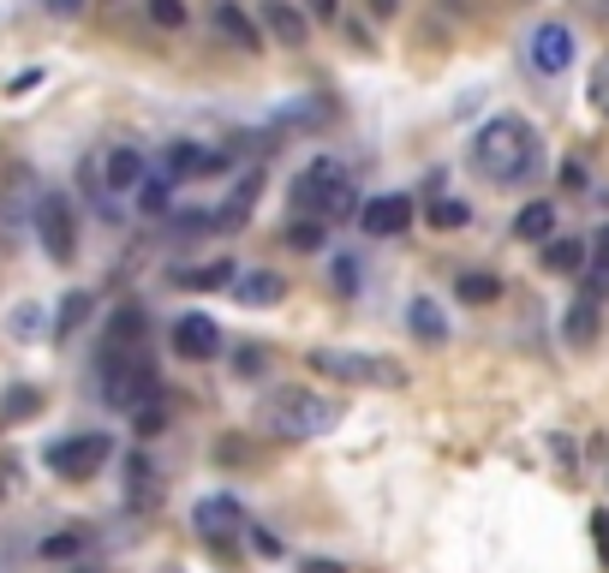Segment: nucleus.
Masks as SVG:
<instances>
[{"instance_id":"33","label":"nucleus","mask_w":609,"mask_h":573,"mask_svg":"<svg viewBox=\"0 0 609 573\" xmlns=\"http://www.w3.org/2000/svg\"><path fill=\"white\" fill-rule=\"evenodd\" d=\"M347 215H359V191H353V186H335L317 222H347Z\"/></svg>"},{"instance_id":"28","label":"nucleus","mask_w":609,"mask_h":573,"mask_svg":"<svg viewBox=\"0 0 609 573\" xmlns=\"http://www.w3.org/2000/svg\"><path fill=\"white\" fill-rule=\"evenodd\" d=\"M287 246L294 251H323V239H329V222H317V215H299V222H287Z\"/></svg>"},{"instance_id":"4","label":"nucleus","mask_w":609,"mask_h":573,"mask_svg":"<svg viewBox=\"0 0 609 573\" xmlns=\"http://www.w3.org/2000/svg\"><path fill=\"white\" fill-rule=\"evenodd\" d=\"M317 377L329 382H359V389H406V365L383 359V353H347V347H317L311 359Z\"/></svg>"},{"instance_id":"36","label":"nucleus","mask_w":609,"mask_h":573,"mask_svg":"<svg viewBox=\"0 0 609 573\" xmlns=\"http://www.w3.org/2000/svg\"><path fill=\"white\" fill-rule=\"evenodd\" d=\"M263 365H270V353H258V347L234 353V371H239V377H263Z\"/></svg>"},{"instance_id":"26","label":"nucleus","mask_w":609,"mask_h":573,"mask_svg":"<svg viewBox=\"0 0 609 573\" xmlns=\"http://www.w3.org/2000/svg\"><path fill=\"white\" fill-rule=\"evenodd\" d=\"M132 198H138V210H144V215H168L174 210V180H168V174H144V186H138Z\"/></svg>"},{"instance_id":"22","label":"nucleus","mask_w":609,"mask_h":573,"mask_svg":"<svg viewBox=\"0 0 609 573\" xmlns=\"http://www.w3.org/2000/svg\"><path fill=\"white\" fill-rule=\"evenodd\" d=\"M91 317H96V299H91V293H84V287H79V293H67V299H60V311H55V341L79 335Z\"/></svg>"},{"instance_id":"19","label":"nucleus","mask_w":609,"mask_h":573,"mask_svg":"<svg viewBox=\"0 0 609 573\" xmlns=\"http://www.w3.org/2000/svg\"><path fill=\"white\" fill-rule=\"evenodd\" d=\"M239 282V263L215 258V263H198V270H174V287H192V293H215V287H234Z\"/></svg>"},{"instance_id":"2","label":"nucleus","mask_w":609,"mask_h":573,"mask_svg":"<svg viewBox=\"0 0 609 573\" xmlns=\"http://www.w3.org/2000/svg\"><path fill=\"white\" fill-rule=\"evenodd\" d=\"M341 425V406L323 401L311 389H287V394H270L263 401V430L282 442H311V437H329Z\"/></svg>"},{"instance_id":"6","label":"nucleus","mask_w":609,"mask_h":573,"mask_svg":"<svg viewBox=\"0 0 609 573\" xmlns=\"http://www.w3.org/2000/svg\"><path fill=\"white\" fill-rule=\"evenodd\" d=\"M36 239H43V251L55 263L79 258V227H72V210H67L60 191H43V198H36Z\"/></svg>"},{"instance_id":"8","label":"nucleus","mask_w":609,"mask_h":573,"mask_svg":"<svg viewBox=\"0 0 609 573\" xmlns=\"http://www.w3.org/2000/svg\"><path fill=\"white\" fill-rule=\"evenodd\" d=\"M335 186H347V168H341L335 156H317L311 168L294 174V191H287V198H294V210H304V215H323V203H329Z\"/></svg>"},{"instance_id":"21","label":"nucleus","mask_w":609,"mask_h":573,"mask_svg":"<svg viewBox=\"0 0 609 573\" xmlns=\"http://www.w3.org/2000/svg\"><path fill=\"white\" fill-rule=\"evenodd\" d=\"M514 239L550 246V239H556V203H526V210L514 215Z\"/></svg>"},{"instance_id":"41","label":"nucleus","mask_w":609,"mask_h":573,"mask_svg":"<svg viewBox=\"0 0 609 573\" xmlns=\"http://www.w3.org/2000/svg\"><path fill=\"white\" fill-rule=\"evenodd\" d=\"M48 12H55V19H79L84 0H48Z\"/></svg>"},{"instance_id":"16","label":"nucleus","mask_w":609,"mask_h":573,"mask_svg":"<svg viewBox=\"0 0 609 573\" xmlns=\"http://www.w3.org/2000/svg\"><path fill=\"white\" fill-rule=\"evenodd\" d=\"M144 174H150V162H144V150H138V144L108 150V162H101V186H108V191H138V186H144Z\"/></svg>"},{"instance_id":"25","label":"nucleus","mask_w":609,"mask_h":573,"mask_svg":"<svg viewBox=\"0 0 609 573\" xmlns=\"http://www.w3.org/2000/svg\"><path fill=\"white\" fill-rule=\"evenodd\" d=\"M454 299L461 305H490V299H502V282L490 270H466L461 282H454Z\"/></svg>"},{"instance_id":"12","label":"nucleus","mask_w":609,"mask_h":573,"mask_svg":"<svg viewBox=\"0 0 609 573\" xmlns=\"http://www.w3.org/2000/svg\"><path fill=\"white\" fill-rule=\"evenodd\" d=\"M192 526L203 538H227V532L246 526V508H239V496H198L192 502Z\"/></svg>"},{"instance_id":"30","label":"nucleus","mask_w":609,"mask_h":573,"mask_svg":"<svg viewBox=\"0 0 609 573\" xmlns=\"http://www.w3.org/2000/svg\"><path fill=\"white\" fill-rule=\"evenodd\" d=\"M144 12H150V24H162V31H186V24H192V7H186V0H144Z\"/></svg>"},{"instance_id":"45","label":"nucleus","mask_w":609,"mask_h":573,"mask_svg":"<svg viewBox=\"0 0 609 573\" xmlns=\"http://www.w3.org/2000/svg\"><path fill=\"white\" fill-rule=\"evenodd\" d=\"M371 12H377V19H395V12H401V0H371Z\"/></svg>"},{"instance_id":"31","label":"nucleus","mask_w":609,"mask_h":573,"mask_svg":"<svg viewBox=\"0 0 609 573\" xmlns=\"http://www.w3.org/2000/svg\"><path fill=\"white\" fill-rule=\"evenodd\" d=\"M132 430H138V437H162V430H168V401H162V394H156V401H144L132 413Z\"/></svg>"},{"instance_id":"40","label":"nucleus","mask_w":609,"mask_h":573,"mask_svg":"<svg viewBox=\"0 0 609 573\" xmlns=\"http://www.w3.org/2000/svg\"><path fill=\"white\" fill-rule=\"evenodd\" d=\"M562 186L568 191H586V168H580V162H568V168H562Z\"/></svg>"},{"instance_id":"42","label":"nucleus","mask_w":609,"mask_h":573,"mask_svg":"<svg viewBox=\"0 0 609 573\" xmlns=\"http://www.w3.org/2000/svg\"><path fill=\"white\" fill-rule=\"evenodd\" d=\"M592 251H598V270H609V227H598V239H592Z\"/></svg>"},{"instance_id":"46","label":"nucleus","mask_w":609,"mask_h":573,"mask_svg":"<svg viewBox=\"0 0 609 573\" xmlns=\"http://www.w3.org/2000/svg\"><path fill=\"white\" fill-rule=\"evenodd\" d=\"M586 7H592V12H609V0H586Z\"/></svg>"},{"instance_id":"9","label":"nucleus","mask_w":609,"mask_h":573,"mask_svg":"<svg viewBox=\"0 0 609 573\" xmlns=\"http://www.w3.org/2000/svg\"><path fill=\"white\" fill-rule=\"evenodd\" d=\"M413 222H418V210H413V198H406V191H383V198L359 203V227L371 239H401Z\"/></svg>"},{"instance_id":"17","label":"nucleus","mask_w":609,"mask_h":573,"mask_svg":"<svg viewBox=\"0 0 609 573\" xmlns=\"http://www.w3.org/2000/svg\"><path fill=\"white\" fill-rule=\"evenodd\" d=\"M406 329H413L425 347H442V341H449V317H442L437 299H413V305H406Z\"/></svg>"},{"instance_id":"27","label":"nucleus","mask_w":609,"mask_h":573,"mask_svg":"<svg viewBox=\"0 0 609 573\" xmlns=\"http://www.w3.org/2000/svg\"><path fill=\"white\" fill-rule=\"evenodd\" d=\"M359 282H365L359 258H353V251H341V258H335V263H329V287H335V293H341V299H359V293H365Z\"/></svg>"},{"instance_id":"35","label":"nucleus","mask_w":609,"mask_h":573,"mask_svg":"<svg viewBox=\"0 0 609 573\" xmlns=\"http://www.w3.org/2000/svg\"><path fill=\"white\" fill-rule=\"evenodd\" d=\"M586 96H592V108L609 120V55L598 60V72H592V84H586Z\"/></svg>"},{"instance_id":"20","label":"nucleus","mask_w":609,"mask_h":573,"mask_svg":"<svg viewBox=\"0 0 609 573\" xmlns=\"http://www.w3.org/2000/svg\"><path fill=\"white\" fill-rule=\"evenodd\" d=\"M258 191H263V174L251 168L246 180H239L234 191H227V203H222V210H215V227H239V222H246V215L258 210Z\"/></svg>"},{"instance_id":"44","label":"nucleus","mask_w":609,"mask_h":573,"mask_svg":"<svg viewBox=\"0 0 609 573\" xmlns=\"http://www.w3.org/2000/svg\"><path fill=\"white\" fill-rule=\"evenodd\" d=\"M299 573H347V568H341V562H323V556H317V562H304Z\"/></svg>"},{"instance_id":"7","label":"nucleus","mask_w":609,"mask_h":573,"mask_svg":"<svg viewBox=\"0 0 609 573\" xmlns=\"http://www.w3.org/2000/svg\"><path fill=\"white\" fill-rule=\"evenodd\" d=\"M526 60L544 72V79H562V72L574 67V31H568L562 19H544L526 43Z\"/></svg>"},{"instance_id":"3","label":"nucleus","mask_w":609,"mask_h":573,"mask_svg":"<svg viewBox=\"0 0 609 573\" xmlns=\"http://www.w3.org/2000/svg\"><path fill=\"white\" fill-rule=\"evenodd\" d=\"M96 382H101V401L120 406V413H138L144 401L162 394L150 353H96Z\"/></svg>"},{"instance_id":"5","label":"nucleus","mask_w":609,"mask_h":573,"mask_svg":"<svg viewBox=\"0 0 609 573\" xmlns=\"http://www.w3.org/2000/svg\"><path fill=\"white\" fill-rule=\"evenodd\" d=\"M48 473L55 478H67V484H84V478H96L101 466L114 461V437H101V430H79V437H60V442H48Z\"/></svg>"},{"instance_id":"23","label":"nucleus","mask_w":609,"mask_h":573,"mask_svg":"<svg viewBox=\"0 0 609 573\" xmlns=\"http://www.w3.org/2000/svg\"><path fill=\"white\" fill-rule=\"evenodd\" d=\"M586 239H562V234H556L550 239V246H544V270H556V275H580V270H586Z\"/></svg>"},{"instance_id":"24","label":"nucleus","mask_w":609,"mask_h":573,"mask_svg":"<svg viewBox=\"0 0 609 573\" xmlns=\"http://www.w3.org/2000/svg\"><path fill=\"white\" fill-rule=\"evenodd\" d=\"M598 329H604V317H598V305H592V299L568 305V317H562V335L574 341V347H592V341H598Z\"/></svg>"},{"instance_id":"37","label":"nucleus","mask_w":609,"mask_h":573,"mask_svg":"<svg viewBox=\"0 0 609 573\" xmlns=\"http://www.w3.org/2000/svg\"><path fill=\"white\" fill-rule=\"evenodd\" d=\"M79 544H84V532H60V538L43 544V556H55V562H60V556H79Z\"/></svg>"},{"instance_id":"32","label":"nucleus","mask_w":609,"mask_h":573,"mask_svg":"<svg viewBox=\"0 0 609 573\" xmlns=\"http://www.w3.org/2000/svg\"><path fill=\"white\" fill-rule=\"evenodd\" d=\"M425 222H430V227H466V222H473V210H466L461 198H437V203L425 210Z\"/></svg>"},{"instance_id":"14","label":"nucleus","mask_w":609,"mask_h":573,"mask_svg":"<svg viewBox=\"0 0 609 573\" xmlns=\"http://www.w3.org/2000/svg\"><path fill=\"white\" fill-rule=\"evenodd\" d=\"M96 353H144V311L138 305H120V311H108V323H101V347Z\"/></svg>"},{"instance_id":"13","label":"nucleus","mask_w":609,"mask_h":573,"mask_svg":"<svg viewBox=\"0 0 609 573\" xmlns=\"http://www.w3.org/2000/svg\"><path fill=\"white\" fill-rule=\"evenodd\" d=\"M227 293H234L246 311H270V305H282V299H287V282H282L275 270H239V282L227 287Z\"/></svg>"},{"instance_id":"39","label":"nucleus","mask_w":609,"mask_h":573,"mask_svg":"<svg viewBox=\"0 0 609 573\" xmlns=\"http://www.w3.org/2000/svg\"><path fill=\"white\" fill-rule=\"evenodd\" d=\"M251 544H258V550H263V556H282V538H275V532H263V526H258V532H251Z\"/></svg>"},{"instance_id":"29","label":"nucleus","mask_w":609,"mask_h":573,"mask_svg":"<svg viewBox=\"0 0 609 573\" xmlns=\"http://www.w3.org/2000/svg\"><path fill=\"white\" fill-rule=\"evenodd\" d=\"M126 478H132V502H156V466L144 461V449L126 454Z\"/></svg>"},{"instance_id":"43","label":"nucleus","mask_w":609,"mask_h":573,"mask_svg":"<svg viewBox=\"0 0 609 573\" xmlns=\"http://www.w3.org/2000/svg\"><path fill=\"white\" fill-rule=\"evenodd\" d=\"M304 7H311L317 19H335V12H341V0H304Z\"/></svg>"},{"instance_id":"38","label":"nucleus","mask_w":609,"mask_h":573,"mask_svg":"<svg viewBox=\"0 0 609 573\" xmlns=\"http://www.w3.org/2000/svg\"><path fill=\"white\" fill-rule=\"evenodd\" d=\"M592 544H598V556H604V568H609V514H604V508L592 514Z\"/></svg>"},{"instance_id":"15","label":"nucleus","mask_w":609,"mask_h":573,"mask_svg":"<svg viewBox=\"0 0 609 573\" xmlns=\"http://www.w3.org/2000/svg\"><path fill=\"white\" fill-rule=\"evenodd\" d=\"M263 24H270V36L282 48H311V19L299 7H287V0H263Z\"/></svg>"},{"instance_id":"1","label":"nucleus","mask_w":609,"mask_h":573,"mask_svg":"<svg viewBox=\"0 0 609 573\" xmlns=\"http://www.w3.org/2000/svg\"><path fill=\"white\" fill-rule=\"evenodd\" d=\"M538 162H544V144H538V132H532L520 114H497V120L478 126V138H473V168L485 174L490 186L532 180V174H538Z\"/></svg>"},{"instance_id":"18","label":"nucleus","mask_w":609,"mask_h":573,"mask_svg":"<svg viewBox=\"0 0 609 573\" xmlns=\"http://www.w3.org/2000/svg\"><path fill=\"white\" fill-rule=\"evenodd\" d=\"M215 168H227V156L198 144H168V180H192V174H215Z\"/></svg>"},{"instance_id":"34","label":"nucleus","mask_w":609,"mask_h":573,"mask_svg":"<svg viewBox=\"0 0 609 573\" xmlns=\"http://www.w3.org/2000/svg\"><path fill=\"white\" fill-rule=\"evenodd\" d=\"M36 401H43L36 389H12L7 401H0V425H12V418H31V413H36Z\"/></svg>"},{"instance_id":"11","label":"nucleus","mask_w":609,"mask_h":573,"mask_svg":"<svg viewBox=\"0 0 609 573\" xmlns=\"http://www.w3.org/2000/svg\"><path fill=\"white\" fill-rule=\"evenodd\" d=\"M215 36H222L227 48H239V55H258L263 48V31H258V19H251L246 7H239V0H215Z\"/></svg>"},{"instance_id":"10","label":"nucleus","mask_w":609,"mask_h":573,"mask_svg":"<svg viewBox=\"0 0 609 573\" xmlns=\"http://www.w3.org/2000/svg\"><path fill=\"white\" fill-rule=\"evenodd\" d=\"M168 341H174V353L192 359V365H210L215 353H222V329H215V317H180Z\"/></svg>"}]
</instances>
